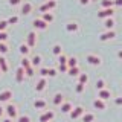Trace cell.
<instances>
[{"label":"cell","instance_id":"23","mask_svg":"<svg viewBox=\"0 0 122 122\" xmlns=\"http://www.w3.org/2000/svg\"><path fill=\"white\" fill-rule=\"evenodd\" d=\"M101 6L102 8H113L114 0H101Z\"/></svg>","mask_w":122,"mask_h":122},{"label":"cell","instance_id":"10","mask_svg":"<svg viewBox=\"0 0 122 122\" xmlns=\"http://www.w3.org/2000/svg\"><path fill=\"white\" fill-rule=\"evenodd\" d=\"M11 98H12V92H11V90L0 92V102H8Z\"/></svg>","mask_w":122,"mask_h":122},{"label":"cell","instance_id":"19","mask_svg":"<svg viewBox=\"0 0 122 122\" xmlns=\"http://www.w3.org/2000/svg\"><path fill=\"white\" fill-rule=\"evenodd\" d=\"M78 23H75V21H70V23H67V26H66V29L69 30V32H76L78 30Z\"/></svg>","mask_w":122,"mask_h":122},{"label":"cell","instance_id":"11","mask_svg":"<svg viewBox=\"0 0 122 122\" xmlns=\"http://www.w3.org/2000/svg\"><path fill=\"white\" fill-rule=\"evenodd\" d=\"M34 26H35L37 29H46L47 28V21H44L43 18H35V20H34Z\"/></svg>","mask_w":122,"mask_h":122},{"label":"cell","instance_id":"27","mask_svg":"<svg viewBox=\"0 0 122 122\" xmlns=\"http://www.w3.org/2000/svg\"><path fill=\"white\" fill-rule=\"evenodd\" d=\"M67 66H69V67H75V66H78V60H76L75 56H70V58L67 60Z\"/></svg>","mask_w":122,"mask_h":122},{"label":"cell","instance_id":"3","mask_svg":"<svg viewBox=\"0 0 122 122\" xmlns=\"http://www.w3.org/2000/svg\"><path fill=\"white\" fill-rule=\"evenodd\" d=\"M113 14H114L113 8H102L98 12V17L99 18H108V17H113Z\"/></svg>","mask_w":122,"mask_h":122},{"label":"cell","instance_id":"2","mask_svg":"<svg viewBox=\"0 0 122 122\" xmlns=\"http://www.w3.org/2000/svg\"><path fill=\"white\" fill-rule=\"evenodd\" d=\"M86 60H87V63H89V64H92V66H101V63H102L101 56L93 55V53L87 55V56H86Z\"/></svg>","mask_w":122,"mask_h":122},{"label":"cell","instance_id":"12","mask_svg":"<svg viewBox=\"0 0 122 122\" xmlns=\"http://www.w3.org/2000/svg\"><path fill=\"white\" fill-rule=\"evenodd\" d=\"M46 86H47V81H46L44 76H41V79L37 82V86H35V90H37V92H43V90L46 89Z\"/></svg>","mask_w":122,"mask_h":122},{"label":"cell","instance_id":"33","mask_svg":"<svg viewBox=\"0 0 122 122\" xmlns=\"http://www.w3.org/2000/svg\"><path fill=\"white\" fill-rule=\"evenodd\" d=\"M61 52H63V51H61V46L60 44H55L52 47V53H53V55H61Z\"/></svg>","mask_w":122,"mask_h":122},{"label":"cell","instance_id":"16","mask_svg":"<svg viewBox=\"0 0 122 122\" xmlns=\"http://www.w3.org/2000/svg\"><path fill=\"white\" fill-rule=\"evenodd\" d=\"M35 41H37V35L34 32H30L28 35V40H26V44L29 46V47H34L35 46Z\"/></svg>","mask_w":122,"mask_h":122},{"label":"cell","instance_id":"24","mask_svg":"<svg viewBox=\"0 0 122 122\" xmlns=\"http://www.w3.org/2000/svg\"><path fill=\"white\" fill-rule=\"evenodd\" d=\"M41 18H43L44 21H47V23H51L52 20H53V15L51 14V12H43L41 14Z\"/></svg>","mask_w":122,"mask_h":122},{"label":"cell","instance_id":"44","mask_svg":"<svg viewBox=\"0 0 122 122\" xmlns=\"http://www.w3.org/2000/svg\"><path fill=\"white\" fill-rule=\"evenodd\" d=\"M114 104H116V105H122V96H117L116 99H114Z\"/></svg>","mask_w":122,"mask_h":122},{"label":"cell","instance_id":"35","mask_svg":"<svg viewBox=\"0 0 122 122\" xmlns=\"http://www.w3.org/2000/svg\"><path fill=\"white\" fill-rule=\"evenodd\" d=\"M96 89L98 90L105 89V81H104V79H98V81H96Z\"/></svg>","mask_w":122,"mask_h":122},{"label":"cell","instance_id":"30","mask_svg":"<svg viewBox=\"0 0 122 122\" xmlns=\"http://www.w3.org/2000/svg\"><path fill=\"white\" fill-rule=\"evenodd\" d=\"M29 49H30V47H29L28 44H21V46H20V53H21V55H25V56H26V55L29 53Z\"/></svg>","mask_w":122,"mask_h":122},{"label":"cell","instance_id":"14","mask_svg":"<svg viewBox=\"0 0 122 122\" xmlns=\"http://www.w3.org/2000/svg\"><path fill=\"white\" fill-rule=\"evenodd\" d=\"M32 12V3H28V2H25L21 5V14H25V15H28Z\"/></svg>","mask_w":122,"mask_h":122},{"label":"cell","instance_id":"32","mask_svg":"<svg viewBox=\"0 0 122 122\" xmlns=\"http://www.w3.org/2000/svg\"><path fill=\"white\" fill-rule=\"evenodd\" d=\"M0 53H8V44L5 43V41H0Z\"/></svg>","mask_w":122,"mask_h":122},{"label":"cell","instance_id":"21","mask_svg":"<svg viewBox=\"0 0 122 122\" xmlns=\"http://www.w3.org/2000/svg\"><path fill=\"white\" fill-rule=\"evenodd\" d=\"M67 73L70 75V76H78L79 73H81V70H79V67H78V66H75V67H69Z\"/></svg>","mask_w":122,"mask_h":122},{"label":"cell","instance_id":"25","mask_svg":"<svg viewBox=\"0 0 122 122\" xmlns=\"http://www.w3.org/2000/svg\"><path fill=\"white\" fill-rule=\"evenodd\" d=\"M30 63H32V66H40L41 64V56L40 55H34L32 60H30Z\"/></svg>","mask_w":122,"mask_h":122},{"label":"cell","instance_id":"43","mask_svg":"<svg viewBox=\"0 0 122 122\" xmlns=\"http://www.w3.org/2000/svg\"><path fill=\"white\" fill-rule=\"evenodd\" d=\"M8 2H9V5H11V6H17V5H20L21 0H8Z\"/></svg>","mask_w":122,"mask_h":122},{"label":"cell","instance_id":"42","mask_svg":"<svg viewBox=\"0 0 122 122\" xmlns=\"http://www.w3.org/2000/svg\"><path fill=\"white\" fill-rule=\"evenodd\" d=\"M18 122H30V119H29V116H20Z\"/></svg>","mask_w":122,"mask_h":122},{"label":"cell","instance_id":"9","mask_svg":"<svg viewBox=\"0 0 122 122\" xmlns=\"http://www.w3.org/2000/svg\"><path fill=\"white\" fill-rule=\"evenodd\" d=\"M72 108H73V104H72L70 101H64L63 104L60 105V110H61L63 113H70Z\"/></svg>","mask_w":122,"mask_h":122},{"label":"cell","instance_id":"15","mask_svg":"<svg viewBox=\"0 0 122 122\" xmlns=\"http://www.w3.org/2000/svg\"><path fill=\"white\" fill-rule=\"evenodd\" d=\"M25 75H26V72H25V67H18L17 69V73H15V79H17L18 82H21L23 81V78H25Z\"/></svg>","mask_w":122,"mask_h":122},{"label":"cell","instance_id":"52","mask_svg":"<svg viewBox=\"0 0 122 122\" xmlns=\"http://www.w3.org/2000/svg\"><path fill=\"white\" fill-rule=\"evenodd\" d=\"M90 2H96V0H90Z\"/></svg>","mask_w":122,"mask_h":122},{"label":"cell","instance_id":"31","mask_svg":"<svg viewBox=\"0 0 122 122\" xmlns=\"http://www.w3.org/2000/svg\"><path fill=\"white\" fill-rule=\"evenodd\" d=\"M84 89H86V84L78 82V84H76V87H75V92H76V93H82Z\"/></svg>","mask_w":122,"mask_h":122},{"label":"cell","instance_id":"37","mask_svg":"<svg viewBox=\"0 0 122 122\" xmlns=\"http://www.w3.org/2000/svg\"><path fill=\"white\" fill-rule=\"evenodd\" d=\"M8 20H0V30H6V28H8Z\"/></svg>","mask_w":122,"mask_h":122},{"label":"cell","instance_id":"4","mask_svg":"<svg viewBox=\"0 0 122 122\" xmlns=\"http://www.w3.org/2000/svg\"><path fill=\"white\" fill-rule=\"evenodd\" d=\"M55 6H56V0H49V2H46L44 5L40 6V11L41 12H49V11L53 9Z\"/></svg>","mask_w":122,"mask_h":122},{"label":"cell","instance_id":"47","mask_svg":"<svg viewBox=\"0 0 122 122\" xmlns=\"http://www.w3.org/2000/svg\"><path fill=\"white\" fill-rule=\"evenodd\" d=\"M3 113H5V108H3V107H0V117L3 116Z\"/></svg>","mask_w":122,"mask_h":122},{"label":"cell","instance_id":"40","mask_svg":"<svg viewBox=\"0 0 122 122\" xmlns=\"http://www.w3.org/2000/svg\"><path fill=\"white\" fill-rule=\"evenodd\" d=\"M40 75H41V76H47V75H49V69L41 67V69H40Z\"/></svg>","mask_w":122,"mask_h":122},{"label":"cell","instance_id":"34","mask_svg":"<svg viewBox=\"0 0 122 122\" xmlns=\"http://www.w3.org/2000/svg\"><path fill=\"white\" fill-rule=\"evenodd\" d=\"M25 72H26V76H30V78L35 75V72H34V67H32V66L26 67V69H25Z\"/></svg>","mask_w":122,"mask_h":122},{"label":"cell","instance_id":"7","mask_svg":"<svg viewBox=\"0 0 122 122\" xmlns=\"http://www.w3.org/2000/svg\"><path fill=\"white\" fill-rule=\"evenodd\" d=\"M93 107L96 110H105L107 108V104H105V101L104 99H101V98H96L93 101Z\"/></svg>","mask_w":122,"mask_h":122},{"label":"cell","instance_id":"17","mask_svg":"<svg viewBox=\"0 0 122 122\" xmlns=\"http://www.w3.org/2000/svg\"><path fill=\"white\" fill-rule=\"evenodd\" d=\"M53 104H55V105H61V104H63V102H64V96H63V93H56L55 95V96H53Z\"/></svg>","mask_w":122,"mask_h":122},{"label":"cell","instance_id":"50","mask_svg":"<svg viewBox=\"0 0 122 122\" xmlns=\"http://www.w3.org/2000/svg\"><path fill=\"white\" fill-rule=\"evenodd\" d=\"M3 122H12V121H11V119H5V121H3Z\"/></svg>","mask_w":122,"mask_h":122},{"label":"cell","instance_id":"41","mask_svg":"<svg viewBox=\"0 0 122 122\" xmlns=\"http://www.w3.org/2000/svg\"><path fill=\"white\" fill-rule=\"evenodd\" d=\"M17 21H18V17H15V15L11 17V18H8V23H9V25H15Z\"/></svg>","mask_w":122,"mask_h":122},{"label":"cell","instance_id":"1","mask_svg":"<svg viewBox=\"0 0 122 122\" xmlns=\"http://www.w3.org/2000/svg\"><path fill=\"white\" fill-rule=\"evenodd\" d=\"M82 114H84V108L81 105H78V107H73V108H72V112L69 113V117H70L72 121H75V119H79Z\"/></svg>","mask_w":122,"mask_h":122},{"label":"cell","instance_id":"26","mask_svg":"<svg viewBox=\"0 0 122 122\" xmlns=\"http://www.w3.org/2000/svg\"><path fill=\"white\" fill-rule=\"evenodd\" d=\"M87 81H89V75H87V73H79V75H78V82L86 84Z\"/></svg>","mask_w":122,"mask_h":122},{"label":"cell","instance_id":"39","mask_svg":"<svg viewBox=\"0 0 122 122\" xmlns=\"http://www.w3.org/2000/svg\"><path fill=\"white\" fill-rule=\"evenodd\" d=\"M58 70H60V72H63V73H64V72H67V70H69V66H67V64H60Z\"/></svg>","mask_w":122,"mask_h":122},{"label":"cell","instance_id":"8","mask_svg":"<svg viewBox=\"0 0 122 122\" xmlns=\"http://www.w3.org/2000/svg\"><path fill=\"white\" fill-rule=\"evenodd\" d=\"M98 98H101V99H104V101H107V99L112 98V92H110L108 89H101V90H98Z\"/></svg>","mask_w":122,"mask_h":122},{"label":"cell","instance_id":"5","mask_svg":"<svg viewBox=\"0 0 122 122\" xmlns=\"http://www.w3.org/2000/svg\"><path fill=\"white\" fill-rule=\"evenodd\" d=\"M114 37H116V32H114L113 29H110L108 32L101 34V35H99V40H101V41H108V40H113Z\"/></svg>","mask_w":122,"mask_h":122},{"label":"cell","instance_id":"22","mask_svg":"<svg viewBox=\"0 0 122 122\" xmlns=\"http://www.w3.org/2000/svg\"><path fill=\"white\" fill-rule=\"evenodd\" d=\"M0 69H2V72L5 73V72H8V63H6V60L3 58V56H0Z\"/></svg>","mask_w":122,"mask_h":122},{"label":"cell","instance_id":"20","mask_svg":"<svg viewBox=\"0 0 122 122\" xmlns=\"http://www.w3.org/2000/svg\"><path fill=\"white\" fill-rule=\"evenodd\" d=\"M34 107H35V108H46V107H47V102H46L44 99H37V101L34 102Z\"/></svg>","mask_w":122,"mask_h":122},{"label":"cell","instance_id":"49","mask_svg":"<svg viewBox=\"0 0 122 122\" xmlns=\"http://www.w3.org/2000/svg\"><path fill=\"white\" fill-rule=\"evenodd\" d=\"M117 56H119V58L122 60V49H121V51H119V52H117Z\"/></svg>","mask_w":122,"mask_h":122},{"label":"cell","instance_id":"28","mask_svg":"<svg viewBox=\"0 0 122 122\" xmlns=\"http://www.w3.org/2000/svg\"><path fill=\"white\" fill-rule=\"evenodd\" d=\"M29 66H32V63H30V60L28 58V56H23L21 58V67H29Z\"/></svg>","mask_w":122,"mask_h":122},{"label":"cell","instance_id":"51","mask_svg":"<svg viewBox=\"0 0 122 122\" xmlns=\"http://www.w3.org/2000/svg\"><path fill=\"white\" fill-rule=\"evenodd\" d=\"M2 73H3V72H2V69H0V75H2Z\"/></svg>","mask_w":122,"mask_h":122},{"label":"cell","instance_id":"48","mask_svg":"<svg viewBox=\"0 0 122 122\" xmlns=\"http://www.w3.org/2000/svg\"><path fill=\"white\" fill-rule=\"evenodd\" d=\"M79 2H81V5H87V3H89L90 0H79Z\"/></svg>","mask_w":122,"mask_h":122},{"label":"cell","instance_id":"18","mask_svg":"<svg viewBox=\"0 0 122 122\" xmlns=\"http://www.w3.org/2000/svg\"><path fill=\"white\" fill-rule=\"evenodd\" d=\"M81 121L82 122H93L95 121V114L93 113H86V112H84V114L81 116Z\"/></svg>","mask_w":122,"mask_h":122},{"label":"cell","instance_id":"46","mask_svg":"<svg viewBox=\"0 0 122 122\" xmlns=\"http://www.w3.org/2000/svg\"><path fill=\"white\" fill-rule=\"evenodd\" d=\"M114 5H116V6H122V0H114Z\"/></svg>","mask_w":122,"mask_h":122},{"label":"cell","instance_id":"38","mask_svg":"<svg viewBox=\"0 0 122 122\" xmlns=\"http://www.w3.org/2000/svg\"><path fill=\"white\" fill-rule=\"evenodd\" d=\"M8 40V34L5 30H0V41H6Z\"/></svg>","mask_w":122,"mask_h":122},{"label":"cell","instance_id":"13","mask_svg":"<svg viewBox=\"0 0 122 122\" xmlns=\"http://www.w3.org/2000/svg\"><path fill=\"white\" fill-rule=\"evenodd\" d=\"M5 112L8 113V116H9V117H15V116H17V110H15V105H12V104H8V107L5 108Z\"/></svg>","mask_w":122,"mask_h":122},{"label":"cell","instance_id":"36","mask_svg":"<svg viewBox=\"0 0 122 122\" xmlns=\"http://www.w3.org/2000/svg\"><path fill=\"white\" fill-rule=\"evenodd\" d=\"M67 56L66 55H63V53H61V55H58V63L60 64H67Z\"/></svg>","mask_w":122,"mask_h":122},{"label":"cell","instance_id":"6","mask_svg":"<svg viewBox=\"0 0 122 122\" xmlns=\"http://www.w3.org/2000/svg\"><path fill=\"white\" fill-rule=\"evenodd\" d=\"M53 117H55V113H53L52 110H47L46 113H43L40 116V122H51Z\"/></svg>","mask_w":122,"mask_h":122},{"label":"cell","instance_id":"45","mask_svg":"<svg viewBox=\"0 0 122 122\" xmlns=\"http://www.w3.org/2000/svg\"><path fill=\"white\" fill-rule=\"evenodd\" d=\"M55 75H56L55 69H49V76H55Z\"/></svg>","mask_w":122,"mask_h":122},{"label":"cell","instance_id":"29","mask_svg":"<svg viewBox=\"0 0 122 122\" xmlns=\"http://www.w3.org/2000/svg\"><path fill=\"white\" fill-rule=\"evenodd\" d=\"M104 25H105V28H107V29H113V26H114V20H113L112 17H108V18L105 20Z\"/></svg>","mask_w":122,"mask_h":122}]
</instances>
